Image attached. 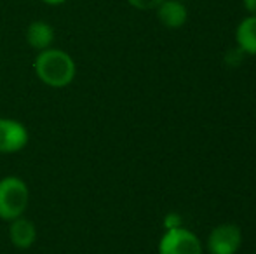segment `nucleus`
<instances>
[{
  "instance_id": "nucleus-10",
  "label": "nucleus",
  "mask_w": 256,
  "mask_h": 254,
  "mask_svg": "<svg viewBox=\"0 0 256 254\" xmlns=\"http://www.w3.org/2000/svg\"><path fill=\"white\" fill-rule=\"evenodd\" d=\"M129 5H132L138 10H152L157 9L164 0H128Z\"/></svg>"
},
{
  "instance_id": "nucleus-6",
  "label": "nucleus",
  "mask_w": 256,
  "mask_h": 254,
  "mask_svg": "<svg viewBox=\"0 0 256 254\" xmlns=\"http://www.w3.org/2000/svg\"><path fill=\"white\" fill-rule=\"evenodd\" d=\"M9 241L18 249H30L37 241L35 223L24 216L9 221Z\"/></svg>"
},
{
  "instance_id": "nucleus-7",
  "label": "nucleus",
  "mask_w": 256,
  "mask_h": 254,
  "mask_svg": "<svg viewBox=\"0 0 256 254\" xmlns=\"http://www.w3.org/2000/svg\"><path fill=\"white\" fill-rule=\"evenodd\" d=\"M155 10L157 19L169 30H178L188 19V10L182 0H164Z\"/></svg>"
},
{
  "instance_id": "nucleus-1",
  "label": "nucleus",
  "mask_w": 256,
  "mask_h": 254,
  "mask_svg": "<svg viewBox=\"0 0 256 254\" xmlns=\"http://www.w3.org/2000/svg\"><path fill=\"white\" fill-rule=\"evenodd\" d=\"M34 70L42 84L52 89H63L75 80L77 64L66 51L49 47L38 51L34 61Z\"/></svg>"
},
{
  "instance_id": "nucleus-2",
  "label": "nucleus",
  "mask_w": 256,
  "mask_h": 254,
  "mask_svg": "<svg viewBox=\"0 0 256 254\" xmlns=\"http://www.w3.org/2000/svg\"><path fill=\"white\" fill-rule=\"evenodd\" d=\"M30 206V188L21 178L6 176L0 180V220L12 221L24 216Z\"/></svg>"
},
{
  "instance_id": "nucleus-9",
  "label": "nucleus",
  "mask_w": 256,
  "mask_h": 254,
  "mask_svg": "<svg viewBox=\"0 0 256 254\" xmlns=\"http://www.w3.org/2000/svg\"><path fill=\"white\" fill-rule=\"evenodd\" d=\"M236 40L244 54L256 56V16L250 14L240 21L236 30Z\"/></svg>"
},
{
  "instance_id": "nucleus-13",
  "label": "nucleus",
  "mask_w": 256,
  "mask_h": 254,
  "mask_svg": "<svg viewBox=\"0 0 256 254\" xmlns=\"http://www.w3.org/2000/svg\"><path fill=\"white\" fill-rule=\"evenodd\" d=\"M44 3H48V5H61V3L68 2V0H42Z\"/></svg>"
},
{
  "instance_id": "nucleus-3",
  "label": "nucleus",
  "mask_w": 256,
  "mask_h": 254,
  "mask_svg": "<svg viewBox=\"0 0 256 254\" xmlns=\"http://www.w3.org/2000/svg\"><path fill=\"white\" fill-rule=\"evenodd\" d=\"M158 254H202V242L186 228H171L158 241Z\"/></svg>"
},
{
  "instance_id": "nucleus-8",
  "label": "nucleus",
  "mask_w": 256,
  "mask_h": 254,
  "mask_svg": "<svg viewBox=\"0 0 256 254\" xmlns=\"http://www.w3.org/2000/svg\"><path fill=\"white\" fill-rule=\"evenodd\" d=\"M56 31L48 21H34L26 28V42L35 51H44V49L52 47Z\"/></svg>"
},
{
  "instance_id": "nucleus-11",
  "label": "nucleus",
  "mask_w": 256,
  "mask_h": 254,
  "mask_svg": "<svg viewBox=\"0 0 256 254\" xmlns=\"http://www.w3.org/2000/svg\"><path fill=\"white\" fill-rule=\"evenodd\" d=\"M178 227H183L182 218L174 213H169L168 216L164 218V228L166 230H171V228H178Z\"/></svg>"
},
{
  "instance_id": "nucleus-14",
  "label": "nucleus",
  "mask_w": 256,
  "mask_h": 254,
  "mask_svg": "<svg viewBox=\"0 0 256 254\" xmlns=\"http://www.w3.org/2000/svg\"><path fill=\"white\" fill-rule=\"evenodd\" d=\"M182 2H185V0H182Z\"/></svg>"
},
{
  "instance_id": "nucleus-4",
  "label": "nucleus",
  "mask_w": 256,
  "mask_h": 254,
  "mask_svg": "<svg viewBox=\"0 0 256 254\" xmlns=\"http://www.w3.org/2000/svg\"><path fill=\"white\" fill-rule=\"evenodd\" d=\"M240 246H242V232L234 223L214 227L206 242L209 254H237Z\"/></svg>"
},
{
  "instance_id": "nucleus-12",
  "label": "nucleus",
  "mask_w": 256,
  "mask_h": 254,
  "mask_svg": "<svg viewBox=\"0 0 256 254\" xmlns=\"http://www.w3.org/2000/svg\"><path fill=\"white\" fill-rule=\"evenodd\" d=\"M242 3H244V7H246L248 12L256 16V0H242Z\"/></svg>"
},
{
  "instance_id": "nucleus-5",
  "label": "nucleus",
  "mask_w": 256,
  "mask_h": 254,
  "mask_svg": "<svg viewBox=\"0 0 256 254\" xmlns=\"http://www.w3.org/2000/svg\"><path fill=\"white\" fill-rule=\"evenodd\" d=\"M30 131L20 120L0 117V153H18L26 148Z\"/></svg>"
}]
</instances>
